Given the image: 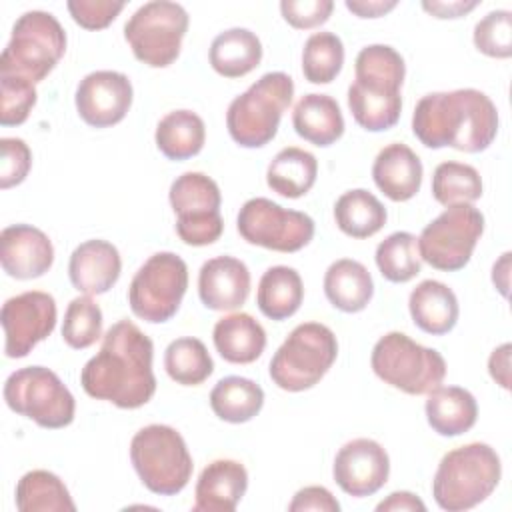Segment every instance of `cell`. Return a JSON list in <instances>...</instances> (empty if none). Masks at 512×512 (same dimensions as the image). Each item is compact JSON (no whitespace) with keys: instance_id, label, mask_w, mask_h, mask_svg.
<instances>
[{"instance_id":"6da1fadb","label":"cell","mask_w":512,"mask_h":512,"mask_svg":"<svg viewBox=\"0 0 512 512\" xmlns=\"http://www.w3.org/2000/svg\"><path fill=\"white\" fill-rule=\"evenodd\" d=\"M152 358V340L134 322L118 320L102 336L100 350L84 364L80 384L96 400L124 410L140 408L156 392Z\"/></svg>"},{"instance_id":"7a4b0ae2","label":"cell","mask_w":512,"mask_h":512,"mask_svg":"<svg viewBox=\"0 0 512 512\" xmlns=\"http://www.w3.org/2000/svg\"><path fill=\"white\" fill-rule=\"evenodd\" d=\"M414 136L432 150L454 148L476 154L498 134V110L476 88L430 92L418 100L412 114Z\"/></svg>"},{"instance_id":"3957f363","label":"cell","mask_w":512,"mask_h":512,"mask_svg":"<svg viewBox=\"0 0 512 512\" xmlns=\"http://www.w3.org/2000/svg\"><path fill=\"white\" fill-rule=\"evenodd\" d=\"M354 82L348 86V108L358 126L382 132L400 120V88L406 64L400 52L388 44L364 46L354 60Z\"/></svg>"},{"instance_id":"277c9868","label":"cell","mask_w":512,"mask_h":512,"mask_svg":"<svg viewBox=\"0 0 512 512\" xmlns=\"http://www.w3.org/2000/svg\"><path fill=\"white\" fill-rule=\"evenodd\" d=\"M502 478L496 450L484 442H470L446 452L432 478V496L442 510L462 512L484 502Z\"/></svg>"},{"instance_id":"5b68a950","label":"cell","mask_w":512,"mask_h":512,"mask_svg":"<svg viewBox=\"0 0 512 512\" xmlns=\"http://www.w3.org/2000/svg\"><path fill=\"white\" fill-rule=\"evenodd\" d=\"M294 80L286 72H266L236 96L226 112L230 138L244 148H262L278 132L280 118L292 104Z\"/></svg>"},{"instance_id":"8992f818","label":"cell","mask_w":512,"mask_h":512,"mask_svg":"<svg viewBox=\"0 0 512 512\" xmlns=\"http://www.w3.org/2000/svg\"><path fill=\"white\" fill-rule=\"evenodd\" d=\"M338 356L336 334L320 322L298 324L274 352L268 374L286 392L316 386Z\"/></svg>"},{"instance_id":"52a82bcc","label":"cell","mask_w":512,"mask_h":512,"mask_svg":"<svg viewBox=\"0 0 512 512\" xmlns=\"http://www.w3.org/2000/svg\"><path fill=\"white\" fill-rule=\"evenodd\" d=\"M130 460L142 484L160 496L182 492L194 468L182 434L168 424L140 428L130 440Z\"/></svg>"},{"instance_id":"ba28073f","label":"cell","mask_w":512,"mask_h":512,"mask_svg":"<svg viewBox=\"0 0 512 512\" xmlns=\"http://www.w3.org/2000/svg\"><path fill=\"white\" fill-rule=\"evenodd\" d=\"M64 52L66 32L58 18L44 10H28L12 26L0 56V74L20 76L36 84L54 70Z\"/></svg>"},{"instance_id":"9c48e42d","label":"cell","mask_w":512,"mask_h":512,"mask_svg":"<svg viewBox=\"0 0 512 512\" xmlns=\"http://www.w3.org/2000/svg\"><path fill=\"white\" fill-rule=\"evenodd\" d=\"M370 366L380 380L412 396L432 392L446 376L444 356L404 332L384 334L372 348Z\"/></svg>"},{"instance_id":"30bf717a","label":"cell","mask_w":512,"mask_h":512,"mask_svg":"<svg viewBox=\"0 0 512 512\" xmlns=\"http://www.w3.org/2000/svg\"><path fill=\"white\" fill-rule=\"evenodd\" d=\"M6 406L42 428L58 430L74 420L76 400L56 372L44 366H26L4 382Z\"/></svg>"},{"instance_id":"8fae6325","label":"cell","mask_w":512,"mask_h":512,"mask_svg":"<svg viewBox=\"0 0 512 512\" xmlns=\"http://www.w3.org/2000/svg\"><path fill=\"white\" fill-rule=\"evenodd\" d=\"M188 20L182 4L152 0L126 20L124 38L136 60L150 68H166L180 56Z\"/></svg>"},{"instance_id":"7c38bea8","label":"cell","mask_w":512,"mask_h":512,"mask_svg":"<svg viewBox=\"0 0 512 512\" xmlns=\"http://www.w3.org/2000/svg\"><path fill=\"white\" fill-rule=\"evenodd\" d=\"M186 288V262L174 252H156L134 274L128 286V304L140 320L160 324L178 312Z\"/></svg>"},{"instance_id":"4fadbf2b","label":"cell","mask_w":512,"mask_h":512,"mask_svg":"<svg viewBox=\"0 0 512 512\" xmlns=\"http://www.w3.org/2000/svg\"><path fill=\"white\" fill-rule=\"evenodd\" d=\"M484 232V214L472 204H454L438 214L418 236L420 258L436 270H462Z\"/></svg>"},{"instance_id":"5bb4252c","label":"cell","mask_w":512,"mask_h":512,"mask_svg":"<svg viewBox=\"0 0 512 512\" xmlns=\"http://www.w3.org/2000/svg\"><path fill=\"white\" fill-rule=\"evenodd\" d=\"M168 200L176 214V234L184 244L208 246L222 236V194L210 176L202 172L180 174L170 184Z\"/></svg>"},{"instance_id":"9a60e30c","label":"cell","mask_w":512,"mask_h":512,"mask_svg":"<svg viewBox=\"0 0 512 512\" xmlns=\"http://www.w3.org/2000/svg\"><path fill=\"white\" fill-rule=\"evenodd\" d=\"M236 226L248 244L274 252H298L314 238V220L308 214L282 208L262 196L242 204Z\"/></svg>"},{"instance_id":"2e32d148","label":"cell","mask_w":512,"mask_h":512,"mask_svg":"<svg viewBox=\"0 0 512 512\" xmlns=\"http://www.w3.org/2000/svg\"><path fill=\"white\" fill-rule=\"evenodd\" d=\"M56 318V300L48 292L28 290L8 298L0 312L6 358L28 356L38 342L52 334Z\"/></svg>"},{"instance_id":"e0dca14e","label":"cell","mask_w":512,"mask_h":512,"mask_svg":"<svg viewBox=\"0 0 512 512\" xmlns=\"http://www.w3.org/2000/svg\"><path fill=\"white\" fill-rule=\"evenodd\" d=\"M134 90L126 74L96 70L86 74L78 86L74 104L78 116L92 128H108L124 120L132 106Z\"/></svg>"},{"instance_id":"ac0fdd59","label":"cell","mask_w":512,"mask_h":512,"mask_svg":"<svg viewBox=\"0 0 512 512\" xmlns=\"http://www.w3.org/2000/svg\"><path fill=\"white\" fill-rule=\"evenodd\" d=\"M332 476L348 496H372L388 482V452L372 438H354L336 452Z\"/></svg>"},{"instance_id":"d6986e66","label":"cell","mask_w":512,"mask_h":512,"mask_svg":"<svg viewBox=\"0 0 512 512\" xmlns=\"http://www.w3.org/2000/svg\"><path fill=\"white\" fill-rule=\"evenodd\" d=\"M2 270L16 280L44 276L54 262L50 238L32 224H12L0 232Z\"/></svg>"},{"instance_id":"ffe728a7","label":"cell","mask_w":512,"mask_h":512,"mask_svg":"<svg viewBox=\"0 0 512 512\" xmlns=\"http://www.w3.org/2000/svg\"><path fill=\"white\" fill-rule=\"evenodd\" d=\"M250 294V270L234 256H214L198 272V296L208 310L230 312Z\"/></svg>"},{"instance_id":"44dd1931","label":"cell","mask_w":512,"mask_h":512,"mask_svg":"<svg viewBox=\"0 0 512 512\" xmlns=\"http://www.w3.org/2000/svg\"><path fill=\"white\" fill-rule=\"evenodd\" d=\"M122 258L118 248L108 240H86L74 248L68 262L72 286L88 296L108 292L120 278Z\"/></svg>"},{"instance_id":"7402d4cb","label":"cell","mask_w":512,"mask_h":512,"mask_svg":"<svg viewBox=\"0 0 512 512\" xmlns=\"http://www.w3.org/2000/svg\"><path fill=\"white\" fill-rule=\"evenodd\" d=\"M248 472L244 464L230 458L210 462L198 476L194 488V512H232L246 494Z\"/></svg>"},{"instance_id":"603a6c76","label":"cell","mask_w":512,"mask_h":512,"mask_svg":"<svg viewBox=\"0 0 512 512\" xmlns=\"http://www.w3.org/2000/svg\"><path fill=\"white\" fill-rule=\"evenodd\" d=\"M422 174L424 168L418 154L402 142L384 146L372 164L374 184L392 202L414 198L422 186Z\"/></svg>"},{"instance_id":"cb8c5ba5","label":"cell","mask_w":512,"mask_h":512,"mask_svg":"<svg viewBox=\"0 0 512 512\" xmlns=\"http://www.w3.org/2000/svg\"><path fill=\"white\" fill-rule=\"evenodd\" d=\"M412 322L426 334H448L458 322V298L452 288L440 280H422L408 298Z\"/></svg>"},{"instance_id":"d4e9b609","label":"cell","mask_w":512,"mask_h":512,"mask_svg":"<svg viewBox=\"0 0 512 512\" xmlns=\"http://www.w3.org/2000/svg\"><path fill=\"white\" fill-rule=\"evenodd\" d=\"M292 126L300 138L314 146H330L344 134V116L328 94H304L292 110Z\"/></svg>"},{"instance_id":"484cf974","label":"cell","mask_w":512,"mask_h":512,"mask_svg":"<svg viewBox=\"0 0 512 512\" xmlns=\"http://www.w3.org/2000/svg\"><path fill=\"white\" fill-rule=\"evenodd\" d=\"M212 340L216 352L230 364H250L258 360L266 348V330L246 314L234 312L214 324Z\"/></svg>"},{"instance_id":"4316f807","label":"cell","mask_w":512,"mask_h":512,"mask_svg":"<svg viewBox=\"0 0 512 512\" xmlns=\"http://www.w3.org/2000/svg\"><path fill=\"white\" fill-rule=\"evenodd\" d=\"M430 428L440 436H460L468 432L478 418V404L472 392L460 386H438L428 392L424 404Z\"/></svg>"},{"instance_id":"83f0119b","label":"cell","mask_w":512,"mask_h":512,"mask_svg":"<svg viewBox=\"0 0 512 512\" xmlns=\"http://www.w3.org/2000/svg\"><path fill=\"white\" fill-rule=\"evenodd\" d=\"M324 294L334 308L354 314L364 310L372 300L374 282L362 262L340 258L332 262L324 274Z\"/></svg>"},{"instance_id":"f1b7e54d","label":"cell","mask_w":512,"mask_h":512,"mask_svg":"<svg viewBox=\"0 0 512 512\" xmlns=\"http://www.w3.org/2000/svg\"><path fill=\"white\" fill-rule=\"evenodd\" d=\"M210 66L224 78H242L262 60V42L248 28H228L210 44Z\"/></svg>"},{"instance_id":"f546056e","label":"cell","mask_w":512,"mask_h":512,"mask_svg":"<svg viewBox=\"0 0 512 512\" xmlns=\"http://www.w3.org/2000/svg\"><path fill=\"white\" fill-rule=\"evenodd\" d=\"M304 300V284L298 270L290 266H270L256 290V304L270 320H286L294 316Z\"/></svg>"},{"instance_id":"4dcf8cb0","label":"cell","mask_w":512,"mask_h":512,"mask_svg":"<svg viewBox=\"0 0 512 512\" xmlns=\"http://www.w3.org/2000/svg\"><path fill=\"white\" fill-rule=\"evenodd\" d=\"M316 176V156L298 146H288L270 160L266 170V184L284 198H300L310 192Z\"/></svg>"},{"instance_id":"1f68e13d","label":"cell","mask_w":512,"mask_h":512,"mask_svg":"<svg viewBox=\"0 0 512 512\" xmlns=\"http://www.w3.org/2000/svg\"><path fill=\"white\" fill-rule=\"evenodd\" d=\"M154 140L168 160H188L204 148L206 126L192 110H172L160 118Z\"/></svg>"},{"instance_id":"d6a6232c","label":"cell","mask_w":512,"mask_h":512,"mask_svg":"<svg viewBox=\"0 0 512 512\" xmlns=\"http://www.w3.org/2000/svg\"><path fill=\"white\" fill-rule=\"evenodd\" d=\"M264 406V390L250 378L226 376L210 392L212 412L230 424L252 420Z\"/></svg>"},{"instance_id":"836d02e7","label":"cell","mask_w":512,"mask_h":512,"mask_svg":"<svg viewBox=\"0 0 512 512\" xmlns=\"http://www.w3.org/2000/svg\"><path fill=\"white\" fill-rule=\"evenodd\" d=\"M384 204L368 190L354 188L344 192L334 204L336 226L350 238H370L386 224Z\"/></svg>"},{"instance_id":"e575fe53","label":"cell","mask_w":512,"mask_h":512,"mask_svg":"<svg viewBox=\"0 0 512 512\" xmlns=\"http://www.w3.org/2000/svg\"><path fill=\"white\" fill-rule=\"evenodd\" d=\"M20 512H74L76 504L64 482L48 470H30L16 484Z\"/></svg>"},{"instance_id":"d590c367","label":"cell","mask_w":512,"mask_h":512,"mask_svg":"<svg viewBox=\"0 0 512 512\" xmlns=\"http://www.w3.org/2000/svg\"><path fill=\"white\" fill-rule=\"evenodd\" d=\"M164 368L176 384L198 386L214 372V362L202 340L182 336L166 346Z\"/></svg>"},{"instance_id":"8d00e7d4","label":"cell","mask_w":512,"mask_h":512,"mask_svg":"<svg viewBox=\"0 0 512 512\" xmlns=\"http://www.w3.org/2000/svg\"><path fill=\"white\" fill-rule=\"evenodd\" d=\"M380 274L394 284H404L420 274L422 258L418 252V238L410 232L398 230L386 236L374 254Z\"/></svg>"},{"instance_id":"74e56055","label":"cell","mask_w":512,"mask_h":512,"mask_svg":"<svg viewBox=\"0 0 512 512\" xmlns=\"http://www.w3.org/2000/svg\"><path fill=\"white\" fill-rule=\"evenodd\" d=\"M432 196L446 208L472 204L482 196V178L470 164L454 160L440 162L432 174Z\"/></svg>"},{"instance_id":"f35d334b","label":"cell","mask_w":512,"mask_h":512,"mask_svg":"<svg viewBox=\"0 0 512 512\" xmlns=\"http://www.w3.org/2000/svg\"><path fill=\"white\" fill-rule=\"evenodd\" d=\"M344 66V44L334 32H314L302 48V74L310 84H330Z\"/></svg>"},{"instance_id":"ab89813d","label":"cell","mask_w":512,"mask_h":512,"mask_svg":"<svg viewBox=\"0 0 512 512\" xmlns=\"http://www.w3.org/2000/svg\"><path fill=\"white\" fill-rule=\"evenodd\" d=\"M102 336V310L92 300V296H76L70 300L64 322H62V340L74 348H90Z\"/></svg>"},{"instance_id":"60d3db41","label":"cell","mask_w":512,"mask_h":512,"mask_svg":"<svg viewBox=\"0 0 512 512\" xmlns=\"http://www.w3.org/2000/svg\"><path fill=\"white\" fill-rule=\"evenodd\" d=\"M474 46L490 58L512 56V12L492 10L474 26Z\"/></svg>"},{"instance_id":"b9f144b4","label":"cell","mask_w":512,"mask_h":512,"mask_svg":"<svg viewBox=\"0 0 512 512\" xmlns=\"http://www.w3.org/2000/svg\"><path fill=\"white\" fill-rule=\"evenodd\" d=\"M38 100L30 80L10 74H0V124L20 126L30 116Z\"/></svg>"},{"instance_id":"7bdbcfd3","label":"cell","mask_w":512,"mask_h":512,"mask_svg":"<svg viewBox=\"0 0 512 512\" xmlns=\"http://www.w3.org/2000/svg\"><path fill=\"white\" fill-rule=\"evenodd\" d=\"M2 170H0V188L8 190L24 182L32 166V152L22 138H2Z\"/></svg>"},{"instance_id":"ee69618b","label":"cell","mask_w":512,"mask_h":512,"mask_svg":"<svg viewBox=\"0 0 512 512\" xmlns=\"http://www.w3.org/2000/svg\"><path fill=\"white\" fill-rule=\"evenodd\" d=\"M66 6L80 28L102 30L114 22L126 4L112 0H70Z\"/></svg>"},{"instance_id":"f6af8a7d","label":"cell","mask_w":512,"mask_h":512,"mask_svg":"<svg viewBox=\"0 0 512 512\" xmlns=\"http://www.w3.org/2000/svg\"><path fill=\"white\" fill-rule=\"evenodd\" d=\"M334 10L332 0H282V18L298 30H310L324 24Z\"/></svg>"},{"instance_id":"bcb514c9","label":"cell","mask_w":512,"mask_h":512,"mask_svg":"<svg viewBox=\"0 0 512 512\" xmlns=\"http://www.w3.org/2000/svg\"><path fill=\"white\" fill-rule=\"evenodd\" d=\"M288 510L290 512H306V510L338 512L340 502L324 486H304L294 494L292 502L288 504Z\"/></svg>"},{"instance_id":"7dc6e473","label":"cell","mask_w":512,"mask_h":512,"mask_svg":"<svg viewBox=\"0 0 512 512\" xmlns=\"http://www.w3.org/2000/svg\"><path fill=\"white\" fill-rule=\"evenodd\" d=\"M426 504L408 490H398L388 494L376 504V512H424Z\"/></svg>"},{"instance_id":"c3c4849f","label":"cell","mask_w":512,"mask_h":512,"mask_svg":"<svg viewBox=\"0 0 512 512\" xmlns=\"http://www.w3.org/2000/svg\"><path fill=\"white\" fill-rule=\"evenodd\" d=\"M478 6L476 0H452V2H444V0H424L422 8L432 14L434 18H460L468 12H472Z\"/></svg>"},{"instance_id":"681fc988","label":"cell","mask_w":512,"mask_h":512,"mask_svg":"<svg viewBox=\"0 0 512 512\" xmlns=\"http://www.w3.org/2000/svg\"><path fill=\"white\" fill-rule=\"evenodd\" d=\"M510 350L512 346L506 342L492 350L488 358V372L496 384H500L504 390L510 388Z\"/></svg>"},{"instance_id":"f907efd6","label":"cell","mask_w":512,"mask_h":512,"mask_svg":"<svg viewBox=\"0 0 512 512\" xmlns=\"http://www.w3.org/2000/svg\"><path fill=\"white\" fill-rule=\"evenodd\" d=\"M344 4L358 18H380L398 6L396 0H346Z\"/></svg>"},{"instance_id":"816d5d0a","label":"cell","mask_w":512,"mask_h":512,"mask_svg":"<svg viewBox=\"0 0 512 512\" xmlns=\"http://www.w3.org/2000/svg\"><path fill=\"white\" fill-rule=\"evenodd\" d=\"M510 258L512 254L504 252L492 266V282L504 298L508 296V288H510Z\"/></svg>"}]
</instances>
